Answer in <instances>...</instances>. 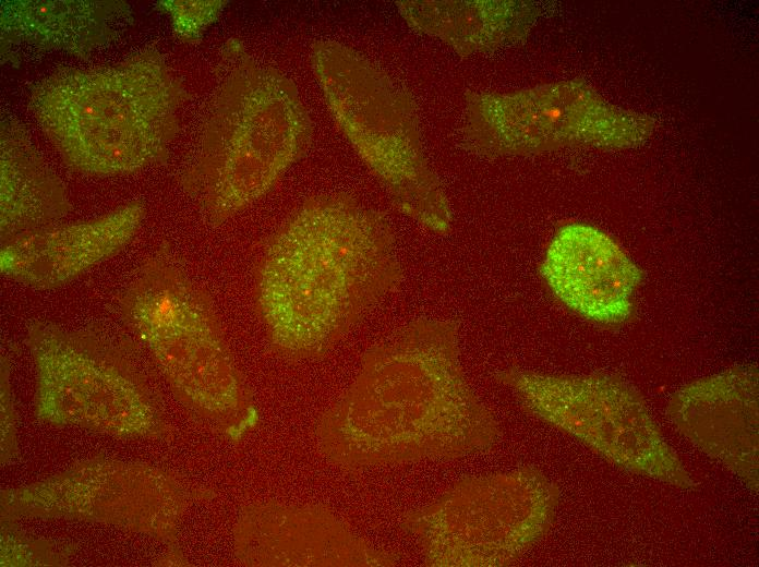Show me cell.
<instances>
[{"label": "cell", "mask_w": 759, "mask_h": 567, "mask_svg": "<svg viewBox=\"0 0 759 567\" xmlns=\"http://www.w3.org/2000/svg\"><path fill=\"white\" fill-rule=\"evenodd\" d=\"M540 273L568 309L600 323L615 324L631 313L640 268L603 231L574 222L557 230Z\"/></svg>", "instance_id": "4fadbf2b"}, {"label": "cell", "mask_w": 759, "mask_h": 567, "mask_svg": "<svg viewBox=\"0 0 759 567\" xmlns=\"http://www.w3.org/2000/svg\"><path fill=\"white\" fill-rule=\"evenodd\" d=\"M214 492L148 462L101 455L34 483L1 490V522L67 519L94 522L174 544L186 510Z\"/></svg>", "instance_id": "9c48e42d"}, {"label": "cell", "mask_w": 759, "mask_h": 567, "mask_svg": "<svg viewBox=\"0 0 759 567\" xmlns=\"http://www.w3.org/2000/svg\"><path fill=\"white\" fill-rule=\"evenodd\" d=\"M72 210L65 184L45 160L25 126L0 128V240L57 224Z\"/></svg>", "instance_id": "9a60e30c"}, {"label": "cell", "mask_w": 759, "mask_h": 567, "mask_svg": "<svg viewBox=\"0 0 759 567\" xmlns=\"http://www.w3.org/2000/svg\"><path fill=\"white\" fill-rule=\"evenodd\" d=\"M145 214L143 202L131 201L87 220L15 236L1 243V273L38 290L63 286L122 251Z\"/></svg>", "instance_id": "7c38bea8"}, {"label": "cell", "mask_w": 759, "mask_h": 567, "mask_svg": "<svg viewBox=\"0 0 759 567\" xmlns=\"http://www.w3.org/2000/svg\"><path fill=\"white\" fill-rule=\"evenodd\" d=\"M557 491L532 468L467 475L401 523L431 567H499L547 530Z\"/></svg>", "instance_id": "ba28073f"}, {"label": "cell", "mask_w": 759, "mask_h": 567, "mask_svg": "<svg viewBox=\"0 0 759 567\" xmlns=\"http://www.w3.org/2000/svg\"><path fill=\"white\" fill-rule=\"evenodd\" d=\"M414 31L438 38L458 55L492 52L526 37L533 5L507 0H409L397 2Z\"/></svg>", "instance_id": "2e32d148"}, {"label": "cell", "mask_w": 759, "mask_h": 567, "mask_svg": "<svg viewBox=\"0 0 759 567\" xmlns=\"http://www.w3.org/2000/svg\"><path fill=\"white\" fill-rule=\"evenodd\" d=\"M0 21L2 57L85 58L122 37L133 13L120 0H14L1 2Z\"/></svg>", "instance_id": "5bb4252c"}, {"label": "cell", "mask_w": 759, "mask_h": 567, "mask_svg": "<svg viewBox=\"0 0 759 567\" xmlns=\"http://www.w3.org/2000/svg\"><path fill=\"white\" fill-rule=\"evenodd\" d=\"M311 60L334 120L395 206L423 227L447 232L450 205L425 155L410 94L339 41L316 40Z\"/></svg>", "instance_id": "52a82bcc"}, {"label": "cell", "mask_w": 759, "mask_h": 567, "mask_svg": "<svg viewBox=\"0 0 759 567\" xmlns=\"http://www.w3.org/2000/svg\"><path fill=\"white\" fill-rule=\"evenodd\" d=\"M186 99L161 52L147 48L51 73L32 87L28 109L67 166L115 177L167 162Z\"/></svg>", "instance_id": "3957f363"}, {"label": "cell", "mask_w": 759, "mask_h": 567, "mask_svg": "<svg viewBox=\"0 0 759 567\" xmlns=\"http://www.w3.org/2000/svg\"><path fill=\"white\" fill-rule=\"evenodd\" d=\"M317 434L332 461L361 469L489 451L501 426L467 382L458 323L421 317L365 351Z\"/></svg>", "instance_id": "6da1fadb"}, {"label": "cell", "mask_w": 759, "mask_h": 567, "mask_svg": "<svg viewBox=\"0 0 759 567\" xmlns=\"http://www.w3.org/2000/svg\"><path fill=\"white\" fill-rule=\"evenodd\" d=\"M234 553L256 566H394L398 556L354 534L328 509L278 503L242 509Z\"/></svg>", "instance_id": "8fae6325"}, {"label": "cell", "mask_w": 759, "mask_h": 567, "mask_svg": "<svg viewBox=\"0 0 759 567\" xmlns=\"http://www.w3.org/2000/svg\"><path fill=\"white\" fill-rule=\"evenodd\" d=\"M115 309L191 415L232 441L256 425L251 390L212 299L169 244L142 261Z\"/></svg>", "instance_id": "5b68a950"}, {"label": "cell", "mask_w": 759, "mask_h": 567, "mask_svg": "<svg viewBox=\"0 0 759 567\" xmlns=\"http://www.w3.org/2000/svg\"><path fill=\"white\" fill-rule=\"evenodd\" d=\"M217 84L179 182L219 226L266 193L304 154L312 122L293 81L238 40L224 47Z\"/></svg>", "instance_id": "277c9868"}, {"label": "cell", "mask_w": 759, "mask_h": 567, "mask_svg": "<svg viewBox=\"0 0 759 567\" xmlns=\"http://www.w3.org/2000/svg\"><path fill=\"white\" fill-rule=\"evenodd\" d=\"M75 553L72 544L26 535L15 522H1V566H64Z\"/></svg>", "instance_id": "e0dca14e"}, {"label": "cell", "mask_w": 759, "mask_h": 567, "mask_svg": "<svg viewBox=\"0 0 759 567\" xmlns=\"http://www.w3.org/2000/svg\"><path fill=\"white\" fill-rule=\"evenodd\" d=\"M226 1H160L158 7L170 20L173 33L182 41L193 43L201 38L226 5Z\"/></svg>", "instance_id": "ac0fdd59"}, {"label": "cell", "mask_w": 759, "mask_h": 567, "mask_svg": "<svg viewBox=\"0 0 759 567\" xmlns=\"http://www.w3.org/2000/svg\"><path fill=\"white\" fill-rule=\"evenodd\" d=\"M25 343L36 373L35 414L123 439L171 441L161 395L136 343L100 324L28 321Z\"/></svg>", "instance_id": "8992f818"}, {"label": "cell", "mask_w": 759, "mask_h": 567, "mask_svg": "<svg viewBox=\"0 0 759 567\" xmlns=\"http://www.w3.org/2000/svg\"><path fill=\"white\" fill-rule=\"evenodd\" d=\"M650 118L617 108L578 80L513 93L468 92L462 141L485 157L538 154L579 144L626 147L643 142Z\"/></svg>", "instance_id": "30bf717a"}, {"label": "cell", "mask_w": 759, "mask_h": 567, "mask_svg": "<svg viewBox=\"0 0 759 567\" xmlns=\"http://www.w3.org/2000/svg\"><path fill=\"white\" fill-rule=\"evenodd\" d=\"M1 465H7L19 454L17 420L12 386L10 383V361L1 355Z\"/></svg>", "instance_id": "d6986e66"}, {"label": "cell", "mask_w": 759, "mask_h": 567, "mask_svg": "<svg viewBox=\"0 0 759 567\" xmlns=\"http://www.w3.org/2000/svg\"><path fill=\"white\" fill-rule=\"evenodd\" d=\"M402 276L381 212L349 194L320 195L268 240L255 270V307L278 354L314 360L396 291Z\"/></svg>", "instance_id": "7a4b0ae2"}]
</instances>
